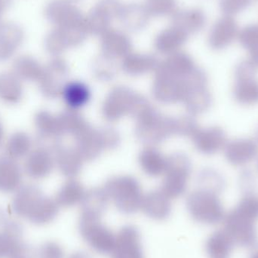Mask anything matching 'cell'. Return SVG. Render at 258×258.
Segmentation results:
<instances>
[{"mask_svg":"<svg viewBox=\"0 0 258 258\" xmlns=\"http://www.w3.org/2000/svg\"><path fill=\"white\" fill-rule=\"evenodd\" d=\"M118 18L125 29L138 33L147 27L150 16L144 5L129 3L122 6Z\"/></svg>","mask_w":258,"mask_h":258,"instance_id":"obj_22","label":"cell"},{"mask_svg":"<svg viewBox=\"0 0 258 258\" xmlns=\"http://www.w3.org/2000/svg\"><path fill=\"white\" fill-rule=\"evenodd\" d=\"M68 1L71 2V3H74V4H76V3H80L82 0H68Z\"/></svg>","mask_w":258,"mask_h":258,"instance_id":"obj_49","label":"cell"},{"mask_svg":"<svg viewBox=\"0 0 258 258\" xmlns=\"http://www.w3.org/2000/svg\"><path fill=\"white\" fill-rule=\"evenodd\" d=\"M97 130L104 150H114L119 147L120 135L116 129L106 126Z\"/></svg>","mask_w":258,"mask_h":258,"instance_id":"obj_42","label":"cell"},{"mask_svg":"<svg viewBox=\"0 0 258 258\" xmlns=\"http://www.w3.org/2000/svg\"><path fill=\"white\" fill-rule=\"evenodd\" d=\"M141 209L153 219H165L171 212L170 199L160 189L151 191L143 197Z\"/></svg>","mask_w":258,"mask_h":258,"instance_id":"obj_27","label":"cell"},{"mask_svg":"<svg viewBox=\"0 0 258 258\" xmlns=\"http://www.w3.org/2000/svg\"><path fill=\"white\" fill-rule=\"evenodd\" d=\"M24 37L25 33L19 24L14 22L0 24V62L8 61L15 56Z\"/></svg>","mask_w":258,"mask_h":258,"instance_id":"obj_13","label":"cell"},{"mask_svg":"<svg viewBox=\"0 0 258 258\" xmlns=\"http://www.w3.org/2000/svg\"><path fill=\"white\" fill-rule=\"evenodd\" d=\"M33 141L27 132L18 131L9 136L5 145V156L14 159H25L33 150Z\"/></svg>","mask_w":258,"mask_h":258,"instance_id":"obj_29","label":"cell"},{"mask_svg":"<svg viewBox=\"0 0 258 258\" xmlns=\"http://www.w3.org/2000/svg\"><path fill=\"white\" fill-rule=\"evenodd\" d=\"M130 37L119 30L110 29L101 36V54L110 58H124L132 51Z\"/></svg>","mask_w":258,"mask_h":258,"instance_id":"obj_14","label":"cell"},{"mask_svg":"<svg viewBox=\"0 0 258 258\" xmlns=\"http://www.w3.org/2000/svg\"><path fill=\"white\" fill-rule=\"evenodd\" d=\"M57 116L62 136L69 135L75 138L90 125L83 115L74 109L63 110Z\"/></svg>","mask_w":258,"mask_h":258,"instance_id":"obj_31","label":"cell"},{"mask_svg":"<svg viewBox=\"0 0 258 258\" xmlns=\"http://www.w3.org/2000/svg\"><path fill=\"white\" fill-rule=\"evenodd\" d=\"M108 200L104 188H94L86 191L81 201L83 213L100 216L107 208Z\"/></svg>","mask_w":258,"mask_h":258,"instance_id":"obj_36","label":"cell"},{"mask_svg":"<svg viewBox=\"0 0 258 258\" xmlns=\"http://www.w3.org/2000/svg\"><path fill=\"white\" fill-rule=\"evenodd\" d=\"M61 96L69 108L77 110L89 102L91 98V92L84 83L71 82L67 83Z\"/></svg>","mask_w":258,"mask_h":258,"instance_id":"obj_32","label":"cell"},{"mask_svg":"<svg viewBox=\"0 0 258 258\" xmlns=\"http://www.w3.org/2000/svg\"><path fill=\"white\" fill-rule=\"evenodd\" d=\"M44 48L48 54L54 57H60L69 47L63 33L55 27L45 36Z\"/></svg>","mask_w":258,"mask_h":258,"instance_id":"obj_38","label":"cell"},{"mask_svg":"<svg viewBox=\"0 0 258 258\" xmlns=\"http://www.w3.org/2000/svg\"><path fill=\"white\" fill-rule=\"evenodd\" d=\"M12 0H0V24H2V17L3 13L9 9L12 4Z\"/></svg>","mask_w":258,"mask_h":258,"instance_id":"obj_47","label":"cell"},{"mask_svg":"<svg viewBox=\"0 0 258 258\" xmlns=\"http://www.w3.org/2000/svg\"><path fill=\"white\" fill-rule=\"evenodd\" d=\"M186 110L191 113L201 111L205 106V96L203 92L198 89L188 91L183 99Z\"/></svg>","mask_w":258,"mask_h":258,"instance_id":"obj_43","label":"cell"},{"mask_svg":"<svg viewBox=\"0 0 258 258\" xmlns=\"http://www.w3.org/2000/svg\"><path fill=\"white\" fill-rule=\"evenodd\" d=\"M174 132L179 136H194L197 134V125L189 116L174 119Z\"/></svg>","mask_w":258,"mask_h":258,"instance_id":"obj_44","label":"cell"},{"mask_svg":"<svg viewBox=\"0 0 258 258\" xmlns=\"http://www.w3.org/2000/svg\"><path fill=\"white\" fill-rule=\"evenodd\" d=\"M190 173L189 159L183 153H175L166 158L164 176L171 178L187 180Z\"/></svg>","mask_w":258,"mask_h":258,"instance_id":"obj_35","label":"cell"},{"mask_svg":"<svg viewBox=\"0 0 258 258\" xmlns=\"http://www.w3.org/2000/svg\"><path fill=\"white\" fill-rule=\"evenodd\" d=\"M142 171L150 177H159L164 174L166 158L154 147H147L138 158Z\"/></svg>","mask_w":258,"mask_h":258,"instance_id":"obj_30","label":"cell"},{"mask_svg":"<svg viewBox=\"0 0 258 258\" xmlns=\"http://www.w3.org/2000/svg\"><path fill=\"white\" fill-rule=\"evenodd\" d=\"M22 81L13 72L0 73V101L8 105H16L24 98Z\"/></svg>","mask_w":258,"mask_h":258,"instance_id":"obj_26","label":"cell"},{"mask_svg":"<svg viewBox=\"0 0 258 258\" xmlns=\"http://www.w3.org/2000/svg\"><path fill=\"white\" fill-rule=\"evenodd\" d=\"M188 38L189 35L186 32L176 26L171 25L159 32L155 38V49L160 54L170 55L180 51Z\"/></svg>","mask_w":258,"mask_h":258,"instance_id":"obj_19","label":"cell"},{"mask_svg":"<svg viewBox=\"0 0 258 258\" xmlns=\"http://www.w3.org/2000/svg\"><path fill=\"white\" fill-rule=\"evenodd\" d=\"M183 79L155 76L152 92L156 101L162 104H175L183 101L188 92Z\"/></svg>","mask_w":258,"mask_h":258,"instance_id":"obj_12","label":"cell"},{"mask_svg":"<svg viewBox=\"0 0 258 258\" xmlns=\"http://www.w3.org/2000/svg\"><path fill=\"white\" fill-rule=\"evenodd\" d=\"M174 135V118L165 116L157 110L137 122L135 136L147 147H155Z\"/></svg>","mask_w":258,"mask_h":258,"instance_id":"obj_3","label":"cell"},{"mask_svg":"<svg viewBox=\"0 0 258 258\" xmlns=\"http://www.w3.org/2000/svg\"><path fill=\"white\" fill-rule=\"evenodd\" d=\"M68 63L60 57H54L44 66L42 76L38 82L39 92L47 99L61 96L69 77Z\"/></svg>","mask_w":258,"mask_h":258,"instance_id":"obj_5","label":"cell"},{"mask_svg":"<svg viewBox=\"0 0 258 258\" xmlns=\"http://www.w3.org/2000/svg\"><path fill=\"white\" fill-rule=\"evenodd\" d=\"M75 141L76 150L80 153L83 161L91 162L95 160L104 151L98 130L94 129L91 125L76 137Z\"/></svg>","mask_w":258,"mask_h":258,"instance_id":"obj_23","label":"cell"},{"mask_svg":"<svg viewBox=\"0 0 258 258\" xmlns=\"http://www.w3.org/2000/svg\"><path fill=\"white\" fill-rule=\"evenodd\" d=\"M235 245L225 230L215 232L208 239L206 250L211 258H227Z\"/></svg>","mask_w":258,"mask_h":258,"instance_id":"obj_34","label":"cell"},{"mask_svg":"<svg viewBox=\"0 0 258 258\" xmlns=\"http://www.w3.org/2000/svg\"><path fill=\"white\" fill-rule=\"evenodd\" d=\"M239 33L237 23L233 17L218 19L209 32V44L212 48L221 49L231 43Z\"/></svg>","mask_w":258,"mask_h":258,"instance_id":"obj_16","label":"cell"},{"mask_svg":"<svg viewBox=\"0 0 258 258\" xmlns=\"http://www.w3.org/2000/svg\"><path fill=\"white\" fill-rule=\"evenodd\" d=\"M94 77L101 82H110L118 73L116 60L101 54L92 63Z\"/></svg>","mask_w":258,"mask_h":258,"instance_id":"obj_37","label":"cell"},{"mask_svg":"<svg viewBox=\"0 0 258 258\" xmlns=\"http://www.w3.org/2000/svg\"><path fill=\"white\" fill-rule=\"evenodd\" d=\"M23 171L16 160L0 156V192L12 194L22 186Z\"/></svg>","mask_w":258,"mask_h":258,"instance_id":"obj_18","label":"cell"},{"mask_svg":"<svg viewBox=\"0 0 258 258\" xmlns=\"http://www.w3.org/2000/svg\"><path fill=\"white\" fill-rule=\"evenodd\" d=\"M251 258H258V251H256L254 254H253L252 257Z\"/></svg>","mask_w":258,"mask_h":258,"instance_id":"obj_50","label":"cell"},{"mask_svg":"<svg viewBox=\"0 0 258 258\" xmlns=\"http://www.w3.org/2000/svg\"><path fill=\"white\" fill-rule=\"evenodd\" d=\"M45 16L48 22L63 30L86 24L81 11L68 0H51L45 6Z\"/></svg>","mask_w":258,"mask_h":258,"instance_id":"obj_6","label":"cell"},{"mask_svg":"<svg viewBox=\"0 0 258 258\" xmlns=\"http://www.w3.org/2000/svg\"><path fill=\"white\" fill-rule=\"evenodd\" d=\"M257 0H219L220 9L227 16H233L251 7Z\"/></svg>","mask_w":258,"mask_h":258,"instance_id":"obj_40","label":"cell"},{"mask_svg":"<svg viewBox=\"0 0 258 258\" xmlns=\"http://www.w3.org/2000/svg\"><path fill=\"white\" fill-rule=\"evenodd\" d=\"M83 236L92 248L102 253L113 251L116 238L99 221V216L83 213L81 218Z\"/></svg>","mask_w":258,"mask_h":258,"instance_id":"obj_8","label":"cell"},{"mask_svg":"<svg viewBox=\"0 0 258 258\" xmlns=\"http://www.w3.org/2000/svg\"><path fill=\"white\" fill-rule=\"evenodd\" d=\"M24 230L18 221L9 218L0 225V258H9L21 242Z\"/></svg>","mask_w":258,"mask_h":258,"instance_id":"obj_25","label":"cell"},{"mask_svg":"<svg viewBox=\"0 0 258 258\" xmlns=\"http://www.w3.org/2000/svg\"><path fill=\"white\" fill-rule=\"evenodd\" d=\"M4 127H3V123H2L1 119H0V147L3 144V141H4Z\"/></svg>","mask_w":258,"mask_h":258,"instance_id":"obj_48","label":"cell"},{"mask_svg":"<svg viewBox=\"0 0 258 258\" xmlns=\"http://www.w3.org/2000/svg\"><path fill=\"white\" fill-rule=\"evenodd\" d=\"M62 248L54 242H46L38 250L37 258H63Z\"/></svg>","mask_w":258,"mask_h":258,"instance_id":"obj_45","label":"cell"},{"mask_svg":"<svg viewBox=\"0 0 258 258\" xmlns=\"http://www.w3.org/2000/svg\"><path fill=\"white\" fill-rule=\"evenodd\" d=\"M44 66L33 56L24 54L17 57L12 65V72L22 82L38 83Z\"/></svg>","mask_w":258,"mask_h":258,"instance_id":"obj_28","label":"cell"},{"mask_svg":"<svg viewBox=\"0 0 258 258\" xmlns=\"http://www.w3.org/2000/svg\"><path fill=\"white\" fill-rule=\"evenodd\" d=\"M241 43L258 57V24H251L242 29L239 34Z\"/></svg>","mask_w":258,"mask_h":258,"instance_id":"obj_41","label":"cell"},{"mask_svg":"<svg viewBox=\"0 0 258 258\" xmlns=\"http://www.w3.org/2000/svg\"><path fill=\"white\" fill-rule=\"evenodd\" d=\"M113 251L114 258H143L137 230L131 227L122 229L116 238Z\"/></svg>","mask_w":258,"mask_h":258,"instance_id":"obj_21","label":"cell"},{"mask_svg":"<svg viewBox=\"0 0 258 258\" xmlns=\"http://www.w3.org/2000/svg\"><path fill=\"white\" fill-rule=\"evenodd\" d=\"M54 167V152L45 146L39 145L33 149L24 159V173L33 180H42L48 177Z\"/></svg>","mask_w":258,"mask_h":258,"instance_id":"obj_10","label":"cell"},{"mask_svg":"<svg viewBox=\"0 0 258 258\" xmlns=\"http://www.w3.org/2000/svg\"><path fill=\"white\" fill-rule=\"evenodd\" d=\"M187 208L194 219L203 224H214L222 218L221 208L206 192H195L187 199Z\"/></svg>","mask_w":258,"mask_h":258,"instance_id":"obj_11","label":"cell"},{"mask_svg":"<svg viewBox=\"0 0 258 258\" xmlns=\"http://www.w3.org/2000/svg\"><path fill=\"white\" fill-rule=\"evenodd\" d=\"M55 166L61 174L69 179L79 175L84 161L75 147H64L60 144L54 151Z\"/></svg>","mask_w":258,"mask_h":258,"instance_id":"obj_17","label":"cell"},{"mask_svg":"<svg viewBox=\"0 0 258 258\" xmlns=\"http://www.w3.org/2000/svg\"><path fill=\"white\" fill-rule=\"evenodd\" d=\"M58 209L55 200L46 197L34 184L22 185L15 192L12 202L13 213L36 225L52 221L58 213Z\"/></svg>","mask_w":258,"mask_h":258,"instance_id":"obj_1","label":"cell"},{"mask_svg":"<svg viewBox=\"0 0 258 258\" xmlns=\"http://www.w3.org/2000/svg\"><path fill=\"white\" fill-rule=\"evenodd\" d=\"M33 247L21 242L9 258H35Z\"/></svg>","mask_w":258,"mask_h":258,"instance_id":"obj_46","label":"cell"},{"mask_svg":"<svg viewBox=\"0 0 258 258\" xmlns=\"http://www.w3.org/2000/svg\"><path fill=\"white\" fill-rule=\"evenodd\" d=\"M159 63L153 54L131 52L122 58L120 68L127 75L138 77L155 71Z\"/></svg>","mask_w":258,"mask_h":258,"instance_id":"obj_24","label":"cell"},{"mask_svg":"<svg viewBox=\"0 0 258 258\" xmlns=\"http://www.w3.org/2000/svg\"><path fill=\"white\" fill-rule=\"evenodd\" d=\"M109 200H113L116 207L125 214L134 213L141 209L143 196L141 185L132 176L111 177L104 187Z\"/></svg>","mask_w":258,"mask_h":258,"instance_id":"obj_2","label":"cell"},{"mask_svg":"<svg viewBox=\"0 0 258 258\" xmlns=\"http://www.w3.org/2000/svg\"><path fill=\"white\" fill-rule=\"evenodd\" d=\"M136 92L125 86L113 88L102 106V115L108 122H116L129 115Z\"/></svg>","mask_w":258,"mask_h":258,"instance_id":"obj_9","label":"cell"},{"mask_svg":"<svg viewBox=\"0 0 258 258\" xmlns=\"http://www.w3.org/2000/svg\"><path fill=\"white\" fill-rule=\"evenodd\" d=\"M194 68V60L190 56L179 51L168 55L163 61L159 62L155 70V76H166L183 79Z\"/></svg>","mask_w":258,"mask_h":258,"instance_id":"obj_15","label":"cell"},{"mask_svg":"<svg viewBox=\"0 0 258 258\" xmlns=\"http://www.w3.org/2000/svg\"><path fill=\"white\" fill-rule=\"evenodd\" d=\"M206 21V14L199 8L177 10L171 16V25L179 27L189 36L203 30Z\"/></svg>","mask_w":258,"mask_h":258,"instance_id":"obj_20","label":"cell"},{"mask_svg":"<svg viewBox=\"0 0 258 258\" xmlns=\"http://www.w3.org/2000/svg\"><path fill=\"white\" fill-rule=\"evenodd\" d=\"M258 211L238 210L227 217L224 230L233 239L235 245L251 246L257 238L256 220Z\"/></svg>","mask_w":258,"mask_h":258,"instance_id":"obj_4","label":"cell"},{"mask_svg":"<svg viewBox=\"0 0 258 258\" xmlns=\"http://www.w3.org/2000/svg\"><path fill=\"white\" fill-rule=\"evenodd\" d=\"M122 6L120 0H98L86 17L89 34L101 37L111 29L112 22L119 17Z\"/></svg>","mask_w":258,"mask_h":258,"instance_id":"obj_7","label":"cell"},{"mask_svg":"<svg viewBox=\"0 0 258 258\" xmlns=\"http://www.w3.org/2000/svg\"><path fill=\"white\" fill-rule=\"evenodd\" d=\"M84 188L78 180L69 179L65 182L57 192L56 203L59 207L68 208L81 203L84 197Z\"/></svg>","mask_w":258,"mask_h":258,"instance_id":"obj_33","label":"cell"},{"mask_svg":"<svg viewBox=\"0 0 258 258\" xmlns=\"http://www.w3.org/2000/svg\"><path fill=\"white\" fill-rule=\"evenodd\" d=\"M146 9L150 17L172 16L177 9V0H147Z\"/></svg>","mask_w":258,"mask_h":258,"instance_id":"obj_39","label":"cell"}]
</instances>
